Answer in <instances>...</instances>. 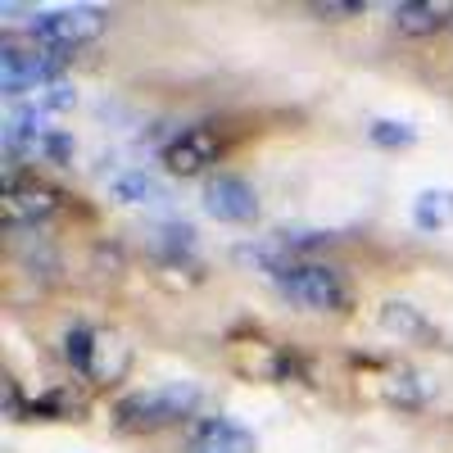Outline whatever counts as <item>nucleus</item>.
<instances>
[{"label": "nucleus", "instance_id": "obj_9", "mask_svg": "<svg viewBox=\"0 0 453 453\" xmlns=\"http://www.w3.org/2000/svg\"><path fill=\"white\" fill-rule=\"evenodd\" d=\"M109 191H113V200H123V204H155V200H164V186L150 173H119Z\"/></svg>", "mask_w": 453, "mask_h": 453}, {"label": "nucleus", "instance_id": "obj_10", "mask_svg": "<svg viewBox=\"0 0 453 453\" xmlns=\"http://www.w3.org/2000/svg\"><path fill=\"white\" fill-rule=\"evenodd\" d=\"M444 5H422V0H403V5H395V27L399 32H435L444 27Z\"/></svg>", "mask_w": 453, "mask_h": 453}, {"label": "nucleus", "instance_id": "obj_8", "mask_svg": "<svg viewBox=\"0 0 453 453\" xmlns=\"http://www.w3.org/2000/svg\"><path fill=\"white\" fill-rule=\"evenodd\" d=\"M191 453H254V435L232 418H204L191 431Z\"/></svg>", "mask_w": 453, "mask_h": 453}, {"label": "nucleus", "instance_id": "obj_6", "mask_svg": "<svg viewBox=\"0 0 453 453\" xmlns=\"http://www.w3.org/2000/svg\"><path fill=\"white\" fill-rule=\"evenodd\" d=\"M204 209L218 218V222H254L258 218V200H254V186L245 177H232L222 173L204 186Z\"/></svg>", "mask_w": 453, "mask_h": 453}, {"label": "nucleus", "instance_id": "obj_5", "mask_svg": "<svg viewBox=\"0 0 453 453\" xmlns=\"http://www.w3.org/2000/svg\"><path fill=\"white\" fill-rule=\"evenodd\" d=\"M64 196L55 191L50 181H36V177H5V191H0V213H5L10 226H36L46 222L50 213H59Z\"/></svg>", "mask_w": 453, "mask_h": 453}, {"label": "nucleus", "instance_id": "obj_7", "mask_svg": "<svg viewBox=\"0 0 453 453\" xmlns=\"http://www.w3.org/2000/svg\"><path fill=\"white\" fill-rule=\"evenodd\" d=\"M218 150L222 145H218V136L209 127H186L181 136H173L164 145V168L177 173V177H196V173H204L218 159Z\"/></svg>", "mask_w": 453, "mask_h": 453}, {"label": "nucleus", "instance_id": "obj_1", "mask_svg": "<svg viewBox=\"0 0 453 453\" xmlns=\"http://www.w3.org/2000/svg\"><path fill=\"white\" fill-rule=\"evenodd\" d=\"M273 281L277 290L299 309H313V313H326V309H345L349 304V286L335 268L326 263H277L273 268Z\"/></svg>", "mask_w": 453, "mask_h": 453}, {"label": "nucleus", "instance_id": "obj_11", "mask_svg": "<svg viewBox=\"0 0 453 453\" xmlns=\"http://www.w3.org/2000/svg\"><path fill=\"white\" fill-rule=\"evenodd\" d=\"M453 218V191H422L418 204H412V222L422 226V232H435Z\"/></svg>", "mask_w": 453, "mask_h": 453}, {"label": "nucleus", "instance_id": "obj_2", "mask_svg": "<svg viewBox=\"0 0 453 453\" xmlns=\"http://www.w3.org/2000/svg\"><path fill=\"white\" fill-rule=\"evenodd\" d=\"M32 42L36 46H46L55 55L64 50H78L87 42H96V36L104 32V14L96 5H68V10H46V14H36L32 19Z\"/></svg>", "mask_w": 453, "mask_h": 453}, {"label": "nucleus", "instance_id": "obj_12", "mask_svg": "<svg viewBox=\"0 0 453 453\" xmlns=\"http://www.w3.org/2000/svg\"><path fill=\"white\" fill-rule=\"evenodd\" d=\"M64 358L78 367L82 376H96V335H91L87 326H73V331L64 335Z\"/></svg>", "mask_w": 453, "mask_h": 453}, {"label": "nucleus", "instance_id": "obj_3", "mask_svg": "<svg viewBox=\"0 0 453 453\" xmlns=\"http://www.w3.org/2000/svg\"><path fill=\"white\" fill-rule=\"evenodd\" d=\"M196 403H200V390L191 381H173V386L127 395L119 403V418H123V426H168V422H181Z\"/></svg>", "mask_w": 453, "mask_h": 453}, {"label": "nucleus", "instance_id": "obj_13", "mask_svg": "<svg viewBox=\"0 0 453 453\" xmlns=\"http://www.w3.org/2000/svg\"><path fill=\"white\" fill-rule=\"evenodd\" d=\"M367 136H372V145H386V150H395V145H412V141H418V127L395 123V119H376V123L367 127Z\"/></svg>", "mask_w": 453, "mask_h": 453}, {"label": "nucleus", "instance_id": "obj_14", "mask_svg": "<svg viewBox=\"0 0 453 453\" xmlns=\"http://www.w3.org/2000/svg\"><path fill=\"white\" fill-rule=\"evenodd\" d=\"M313 14H322V19H349V14H363V0H322V5H313Z\"/></svg>", "mask_w": 453, "mask_h": 453}, {"label": "nucleus", "instance_id": "obj_4", "mask_svg": "<svg viewBox=\"0 0 453 453\" xmlns=\"http://www.w3.org/2000/svg\"><path fill=\"white\" fill-rule=\"evenodd\" d=\"M64 55L55 50H23V46H0V91L23 100L27 91H46L59 82Z\"/></svg>", "mask_w": 453, "mask_h": 453}]
</instances>
